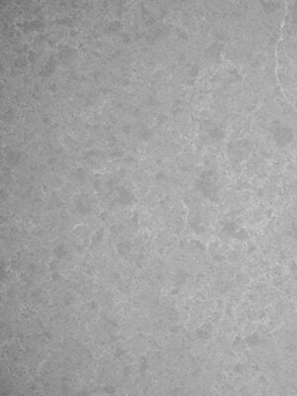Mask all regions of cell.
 Instances as JSON below:
<instances>
[{
  "instance_id": "cell-8",
  "label": "cell",
  "mask_w": 297,
  "mask_h": 396,
  "mask_svg": "<svg viewBox=\"0 0 297 396\" xmlns=\"http://www.w3.org/2000/svg\"><path fill=\"white\" fill-rule=\"evenodd\" d=\"M153 136V133H151V129L148 128H143L141 131L139 132V138L143 141H148Z\"/></svg>"
},
{
  "instance_id": "cell-6",
  "label": "cell",
  "mask_w": 297,
  "mask_h": 396,
  "mask_svg": "<svg viewBox=\"0 0 297 396\" xmlns=\"http://www.w3.org/2000/svg\"><path fill=\"white\" fill-rule=\"evenodd\" d=\"M75 208H76V211L81 215H87L89 212H90V208H88V206H86L80 199H78L76 201Z\"/></svg>"
},
{
  "instance_id": "cell-1",
  "label": "cell",
  "mask_w": 297,
  "mask_h": 396,
  "mask_svg": "<svg viewBox=\"0 0 297 396\" xmlns=\"http://www.w3.org/2000/svg\"><path fill=\"white\" fill-rule=\"evenodd\" d=\"M273 139L278 146L285 147L294 140L293 131L288 127H279L273 134Z\"/></svg>"
},
{
  "instance_id": "cell-22",
  "label": "cell",
  "mask_w": 297,
  "mask_h": 396,
  "mask_svg": "<svg viewBox=\"0 0 297 396\" xmlns=\"http://www.w3.org/2000/svg\"><path fill=\"white\" fill-rule=\"evenodd\" d=\"M87 305L89 307V309L93 310V311H96V310L98 309V304H97L96 301H91V302H89L87 304Z\"/></svg>"
},
{
  "instance_id": "cell-7",
  "label": "cell",
  "mask_w": 297,
  "mask_h": 396,
  "mask_svg": "<svg viewBox=\"0 0 297 396\" xmlns=\"http://www.w3.org/2000/svg\"><path fill=\"white\" fill-rule=\"evenodd\" d=\"M103 234H104V232H103L102 229H100V230H98V231L95 232V234L91 237V246L92 247L96 246V245H98L101 241H102Z\"/></svg>"
},
{
  "instance_id": "cell-2",
  "label": "cell",
  "mask_w": 297,
  "mask_h": 396,
  "mask_svg": "<svg viewBox=\"0 0 297 396\" xmlns=\"http://www.w3.org/2000/svg\"><path fill=\"white\" fill-rule=\"evenodd\" d=\"M134 200V193L130 189L121 187L118 190V201L122 205H129Z\"/></svg>"
},
{
  "instance_id": "cell-10",
  "label": "cell",
  "mask_w": 297,
  "mask_h": 396,
  "mask_svg": "<svg viewBox=\"0 0 297 396\" xmlns=\"http://www.w3.org/2000/svg\"><path fill=\"white\" fill-rule=\"evenodd\" d=\"M148 369V360L145 357H141V360H140V368H139V371L144 373V372Z\"/></svg>"
},
{
  "instance_id": "cell-18",
  "label": "cell",
  "mask_w": 297,
  "mask_h": 396,
  "mask_svg": "<svg viewBox=\"0 0 297 396\" xmlns=\"http://www.w3.org/2000/svg\"><path fill=\"white\" fill-rule=\"evenodd\" d=\"M176 34H177V36L179 37L180 39H182V40H186L187 38H188V35H187L186 32H185V31L180 30V29H177Z\"/></svg>"
},
{
  "instance_id": "cell-25",
  "label": "cell",
  "mask_w": 297,
  "mask_h": 396,
  "mask_svg": "<svg viewBox=\"0 0 297 396\" xmlns=\"http://www.w3.org/2000/svg\"><path fill=\"white\" fill-rule=\"evenodd\" d=\"M50 276H52V279L53 281H56V280L61 277V274L59 273H56V271H53V273H52V274H50Z\"/></svg>"
},
{
  "instance_id": "cell-30",
  "label": "cell",
  "mask_w": 297,
  "mask_h": 396,
  "mask_svg": "<svg viewBox=\"0 0 297 396\" xmlns=\"http://www.w3.org/2000/svg\"><path fill=\"white\" fill-rule=\"evenodd\" d=\"M122 38H123V39H125V40H124L125 42H128V41L130 40V37L128 36V34H127V33H124V34H122Z\"/></svg>"
},
{
  "instance_id": "cell-13",
  "label": "cell",
  "mask_w": 297,
  "mask_h": 396,
  "mask_svg": "<svg viewBox=\"0 0 297 396\" xmlns=\"http://www.w3.org/2000/svg\"><path fill=\"white\" fill-rule=\"evenodd\" d=\"M198 72H199V66L197 64H193L191 66V69H189V75L191 76V77H195V76L198 75Z\"/></svg>"
},
{
  "instance_id": "cell-28",
  "label": "cell",
  "mask_w": 297,
  "mask_h": 396,
  "mask_svg": "<svg viewBox=\"0 0 297 396\" xmlns=\"http://www.w3.org/2000/svg\"><path fill=\"white\" fill-rule=\"evenodd\" d=\"M179 291H180V289L178 288V287H175L174 289H172V290L170 291V295H177L178 293H179Z\"/></svg>"
},
{
  "instance_id": "cell-4",
  "label": "cell",
  "mask_w": 297,
  "mask_h": 396,
  "mask_svg": "<svg viewBox=\"0 0 297 396\" xmlns=\"http://www.w3.org/2000/svg\"><path fill=\"white\" fill-rule=\"evenodd\" d=\"M210 327L211 326L209 324H208L206 327L200 328V329H198L197 331H196V336H197V338L199 340H207V339H209L210 334H211L210 330H209Z\"/></svg>"
},
{
  "instance_id": "cell-24",
  "label": "cell",
  "mask_w": 297,
  "mask_h": 396,
  "mask_svg": "<svg viewBox=\"0 0 297 396\" xmlns=\"http://www.w3.org/2000/svg\"><path fill=\"white\" fill-rule=\"evenodd\" d=\"M131 220H132V222H134L135 224H138V222H139V214L137 213V211L134 212V214H133L132 218H131Z\"/></svg>"
},
{
  "instance_id": "cell-21",
  "label": "cell",
  "mask_w": 297,
  "mask_h": 396,
  "mask_svg": "<svg viewBox=\"0 0 297 396\" xmlns=\"http://www.w3.org/2000/svg\"><path fill=\"white\" fill-rule=\"evenodd\" d=\"M122 371H123V375L125 377H128L129 375L131 374V368L129 365H125L124 368H123V369H122Z\"/></svg>"
},
{
  "instance_id": "cell-5",
  "label": "cell",
  "mask_w": 297,
  "mask_h": 396,
  "mask_svg": "<svg viewBox=\"0 0 297 396\" xmlns=\"http://www.w3.org/2000/svg\"><path fill=\"white\" fill-rule=\"evenodd\" d=\"M53 256H55L58 259H64V256L67 255V250H65V248H64V245H61V246H58V247H56L55 249H53Z\"/></svg>"
},
{
  "instance_id": "cell-20",
  "label": "cell",
  "mask_w": 297,
  "mask_h": 396,
  "mask_svg": "<svg viewBox=\"0 0 297 396\" xmlns=\"http://www.w3.org/2000/svg\"><path fill=\"white\" fill-rule=\"evenodd\" d=\"M157 122H159V125H162V124H163L165 122H166L168 121V116H165V115H162V114H160V115H159L157 116Z\"/></svg>"
},
{
  "instance_id": "cell-19",
  "label": "cell",
  "mask_w": 297,
  "mask_h": 396,
  "mask_svg": "<svg viewBox=\"0 0 297 396\" xmlns=\"http://www.w3.org/2000/svg\"><path fill=\"white\" fill-rule=\"evenodd\" d=\"M122 132L124 133V134H126V135H129L131 132H132V126L130 125V124H126V125H124L123 127H122Z\"/></svg>"
},
{
  "instance_id": "cell-17",
  "label": "cell",
  "mask_w": 297,
  "mask_h": 396,
  "mask_svg": "<svg viewBox=\"0 0 297 396\" xmlns=\"http://www.w3.org/2000/svg\"><path fill=\"white\" fill-rule=\"evenodd\" d=\"M165 177H166V175H165V173L163 172L162 170H159V171H157V174L154 175V178H156L157 181H162V180H163V179H165Z\"/></svg>"
},
{
  "instance_id": "cell-27",
  "label": "cell",
  "mask_w": 297,
  "mask_h": 396,
  "mask_svg": "<svg viewBox=\"0 0 297 396\" xmlns=\"http://www.w3.org/2000/svg\"><path fill=\"white\" fill-rule=\"evenodd\" d=\"M214 259H215L216 262H222L225 259V258H224V256H214Z\"/></svg>"
},
{
  "instance_id": "cell-9",
  "label": "cell",
  "mask_w": 297,
  "mask_h": 396,
  "mask_svg": "<svg viewBox=\"0 0 297 396\" xmlns=\"http://www.w3.org/2000/svg\"><path fill=\"white\" fill-rule=\"evenodd\" d=\"M130 245L129 244H126V243H121V244H119L118 246H117V250H118V253L120 254V255H126V254L129 252V250H130Z\"/></svg>"
},
{
  "instance_id": "cell-11",
  "label": "cell",
  "mask_w": 297,
  "mask_h": 396,
  "mask_svg": "<svg viewBox=\"0 0 297 396\" xmlns=\"http://www.w3.org/2000/svg\"><path fill=\"white\" fill-rule=\"evenodd\" d=\"M247 343H248V345L251 346V347H252V346H257L258 343H260V338H258L257 335H252L249 337V338H248Z\"/></svg>"
},
{
  "instance_id": "cell-3",
  "label": "cell",
  "mask_w": 297,
  "mask_h": 396,
  "mask_svg": "<svg viewBox=\"0 0 297 396\" xmlns=\"http://www.w3.org/2000/svg\"><path fill=\"white\" fill-rule=\"evenodd\" d=\"M208 134H209L210 138L214 139V140H221V139L224 138L225 132L224 130L219 128V127H214V128L210 129L208 131Z\"/></svg>"
},
{
  "instance_id": "cell-29",
  "label": "cell",
  "mask_w": 297,
  "mask_h": 396,
  "mask_svg": "<svg viewBox=\"0 0 297 396\" xmlns=\"http://www.w3.org/2000/svg\"><path fill=\"white\" fill-rule=\"evenodd\" d=\"M49 86H50V91H53H53H56V83L50 84Z\"/></svg>"
},
{
  "instance_id": "cell-16",
  "label": "cell",
  "mask_w": 297,
  "mask_h": 396,
  "mask_svg": "<svg viewBox=\"0 0 297 396\" xmlns=\"http://www.w3.org/2000/svg\"><path fill=\"white\" fill-rule=\"evenodd\" d=\"M103 390H104V392H105V393H107V394H110V395L114 394V393L116 392V388L113 385H105L103 387Z\"/></svg>"
},
{
  "instance_id": "cell-14",
  "label": "cell",
  "mask_w": 297,
  "mask_h": 396,
  "mask_svg": "<svg viewBox=\"0 0 297 396\" xmlns=\"http://www.w3.org/2000/svg\"><path fill=\"white\" fill-rule=\"evenodd\" d=\"M125 354H126V351L122 350L121 348H117L114 351V357L115 359H121L122 357L125 356Z\"/></svg>"
},
{
  "instance_id": "cell-12",
  "label": "cell",
  "mask_w": 297,
  "mask_h": 396,
  "mask_svg": "<svg viewBox=\"0 0 297 396\" xmlns=\"http://www.w3.org/2000/svg\"><path fill=\"white\" fill-rule=\"evenodd\" d=\"M120 28H121V24H120V22H119V21L111 22L109 24V26H108V30L111 31V32H117V31L120 30Z\"/></svg>"
},
{
  "instance_id": "cell-15",
  "label": "cell",
  "mask_w": 297,
  "mask_h": 396,
  "mask_svg": "<svg viewBox=\"0 0 297 396\" xmlns=\"http://www.w3.org/2000/svg\"><path fill=\"white\" fill-rule=\"evenodd\" d=\"M75 173H76V178L78 179V180H80V181H82L83 179H84V177H85V171L82 170V168H77L76 170V171H75Z\"/></svg>"
},
{
  "instance_id": "cell-23",
  "label": "cell",
  "mask_w": 297,
  "mask_h": 396,
  "mask_svg": "<svg viewBox=\"0 0 297 396\" xmlns=\"http://www.w3.org/2000/svg\"><path fill=\"white\" fill-rule=\"evenodd\" d=\"M72 299H73V297L71 296L70 294H67L64 296V304L65 305H68V304H70L71 303V301H72Z\"/></svg>"
},
{
  "instance_id": "cell-26",
  "label": "cell",
  "mask_w": 297,
  "mask_h": 396,
  "mask_svg": "<svg viewBox=\"0 0 297 396\" xmlns=\"http://www.w3.org/2000/svg\"><path fill=\"white\" fill-rule=\"evenodd\" d=\"M93 186H94V188H95V190H99L100 189V183H99V181L98 180H95V181L93 182Z\"/></svg>"
}]
</instances>
